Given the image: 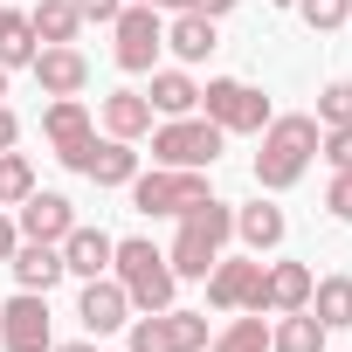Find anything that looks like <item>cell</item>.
<instances>
[{"label":"cell","instance_id":"7a4b0ae2","mask_svg":"<svg viewBox=\"0 0 352 352\" xmlns=\"http://www.w3.org/2000/svg\"><path fill=\"white\" fill-rule=\"evenodd\" d=\"M180 221V235H173V249H166V263H173V276L180 283H201L221 256H228V242H235V208L228 201H194L187 214H173Z\"/></svg>","mask_w":352,"mask_h":352},{"label":"cell","instance_id":"30bf717a","mask_svg":"<svg viewBox=\"0 0 352 352\" xmlns=\"http://www.w3.org/2000/svg\"><path fill=\"white\" fill-rule=\"evenodd\" d=\"M0 345L8 352H49L56 331H49V297L42 290H21L0 304Z\"/></svg>","mask_w":352,"mask_h":352},{"label":"cell","instance_id":"d6986e66","mask_svg":"<svg viewBox=\"0 0 352 352\" xmlns=\"http://www.w3.org/2000/svg\"><path fill=\"white\" fill-rule=\"evenodd\" d=\"M235 235L249 242V256H270V249H283L290 221H283V208H270V201H249V208H235Z\"/></svg>","mask_w":352,"mask_h":352},{"label":"cell","instance_id":"603a6c76","mask_svg":"<svg viewBox=\"0 0 352 352\" xmlns=\"http://www.w3.org/2000/svg\"><path fill=\"white\" fill-rule=\"evenodd\" d=\"M324 324L311 318V311H283L276 324H270V352H324Z\"/></svg>","mask_w":352,"mask_h":352},{"label":"cell","instance_id":"4dcf8cb0","mask_svg":"<svg viewBox=\"0 0 352 352\" xmlns=\"http://www.w3.org/2000/svg\"><path fill=\"white\" fill-rule=\"evenodd\" d=\"M318 152L331 159V173H352V124H331V131L318 138Z\"/></svg>","mask_w":352,"mask_h":352},{"label":"cell","instance_id":"e575fe53","mask_svg":"<svg viewBox=\"0 0 352 352\" xmlns=\"http://www.w3.org/2000/svg\"><path fill=\"white\" fill-rule=\"evenodd\" d=\"M14 138H21V118H14L8 104H0V152H14Z\"/></svg>","mask_w":352,"mask_h":352},{"label":"cell","instance_id":"cb8c5ba5","mask_svg":"<svg viewBox=\"0 0 352 352\" xmlns=\"http://www.w3.org/2000/svg\"><path fill=\"white\" fill-rule=\"evenodd\" d=\"M28 28H35V42L49 49V42H76V35H83V14L69 8V0H35V8H28Z\"/></svg>","mask_w":352,"mask_h":352},{"label":"cell","instance_id":"f1b7e54d","mask_svg":"<svg viewBox=\"0 0 352 352\" xmlns=\"http://www.w3.org/2000/svg\"><path fill=\"white\" fill-rule=\"evenodd\" d=\"M318 124H324V131H331V124H352V83H345V76L318 90Z\"/></svg>","mask_w":352,"mask_h":352},{"label":"cell","instance_id":"83f0119b","mask_svg":"<svg viewBox=\"0 0 352 352\" xmlns=\"http://www.w3.org/2000/svg\"><path fill=\"white\" fill-rule=\"evenodd\" d=\"M35 194V166L21 152H0V208H21Z\"/></svg>","mask_w":352,"mask_h":352},{"label":"cell","instance_id":"8d00e7d4","mask_svg":"<svg viewBox=\"0 0 352 352\" xmlns=\"http://www.w3.org/2000/svg\"><path fill=\"white\" fill-rule=\"evenodd\" d=\"M138 8H159V14H187L194 0H138Z\"/></svg>","mask_w":352,"mask_h":352},{"label":"cell","instance_id":"4fadbf2b","mask_svg":"<svg viewBox=\"0 0 352 352\" xmlns=\"http://www.w3.org/2000/svg\"><path fill=\"white\" fill-rule=\"evenodd\" d=\"M28 69H35L42 97H83V83H90V63H83L76 42H49V49H35Z\"/></svg>","mask_w":352,"mask_h":352},{"label":"cell","instance_id":"60d3db41","mask_svg":"<svg viewBox=\"0 0 352 352\" xmlns=\"http://www.w3.org/2000/svg\"><path fill=\"white\" fill-rule=\"evenodd\" d=\"M345 21H352V14H345Z\"/></svg>","mask_w":352,"mask_h":352},{"label":"cell","instance_id":"484cf974","mask_svg":"<svg viewBox=\"0 0 352 352\" xmlns=\"http://www.w3.org/2000/svg\"><path fill=\"white\" fill-rule=\"evenodd\" d=\"M208 352H270V318H263V311L228 318V324L208 338Z\"/></svg>","mask_w":352,"mask_h":352},{"label":"cell","instance_id":"9c48e42d","mask_svg":"<svg viewBox=\"0 0 352 352\" xmlns=\"http://www.w3.org/2000/svg\"><path fill=\"white\" fill-rule=\"evenodd\" d=\"M42 138L56 145V159H63L69 173H83V166H90V145H97V124H90L83 97H49V111H42Z\"/></svg>","mask_w":352,"mask_h":352},{"label":"cell","instance_id":"f546056e","mask_svg":"<svg viewBox=\"0 0 352 352\" xmlns=\"http://www.w3.org/2000/svg\"><path fill=\"white\" fill-rule=\"evenodd\" d=\"M297 14L318 28V35H331V28H345V14H352V0H297Z\"/></svg>","mask_w":352,"mask_h":352},{"label":"cell","instance_id":"836d02e7","mask_svg":"<svg viewBox=\"0 0 352 352\" xmlns=\"http://www.w3.org/2000/svg\"><path fill=\"white\" fill-rule=\"evenodd\" d=\"M14 249H21V228H14V214H0V263H8Z\"/></svg>","mask_w":352,"mask_h":352},{"label":"cell","instance_id":"4316f807","mask_svg":"<svg viewBox=\"0 0 352 352\" xmlns=\"http://www.w3.org/2000/svg\"><path fill=\"white\" fill-rule=\"evenodd\" d=\"M35 28H28V14L21 8H0V63H8V69H28L35 63Z\"/></svg>","mask_w":352,"mask_h":352},{"label":"cell","instance_id":"e0dca14e","mask_svg":"<svg viewBox=\"0 0 352 352\" xmlns=\"http://www.w3.org/2000/svg\"><path fill=\"white\" fill-rule=\"evenodd\" d=\"M8 270H14V283H21V290H42V297H49V290H56V283L69 276V270H63V249H56V242H21V249L8 256Z\"/></svg>","mask_w":352,"mask_h":352},{"label":"cell","instance_id":"2e32d148","mask_svg":"<svg viewBox=\"0 0 352 352\" xmlns=\"http://www.w3.org/2000/svg\"><path fill=\"white\" fill-rule=\"evenodd\" d=\"M256 276H263V263H249V256H221L201 283H208V304H214V311H249Z\"/></svg>","mask_w":352,"mask_h":352},{"label":"cell","instance_id":"1f68e13d","mask_svg":"<svg viewBox=\"0 0 352 352\" xmlns=\"http://www.w3.org/2000/svg\"><path fill=\"white\" fill-rule=\"evenodd\" d=\"M324 208H331V221H345V228H352V173H331V187H324Z\"/></svg>","mask_w":352,"mask_h":352},{"label":"cell","instance_id":"277c9868","mask_svg":"<svg viewBox=\"0 0 352 352\" xmlns=\"http://www.w3.org/2000/svg\"><path fill=\"white\" fill-rule=\"evenodd\" d=\"M221 145H228V131L214 124V118H159L152 124V159L159 166H187V173H208L214 159H221Z\"/></svg>","mask_w":352,"mask_h":352},{"label":"cell","instance_id":"5bb4252c","mask_svg":"<svg viewBox=\"0 0 352 352\" xmlns=\"http://www.w3.org/2000/svg\"><path fill=\"white\" fill-rule=\"evenodd\" d=\"M14 228H21V242H63L69 228H76V208L63 201V194H28L21 208H14Z\"/></svg>","mask_w":352,"mask_h":352},{"label":"cell","instance_id":"7402d4cb","mask_svg":"<svg viewBox=\"0 0 352 352\" xmlns=\"http://www.w3.org/2000/svg\"><path fill=\"white\" fill-rule=\"evenodd\" d=\"M166 49L180 56V63H208V56H214L221 42H214V21L187 8V14H173V21H166Z\"/></svg>","mask_w":352,"mask_h":352},{"label":"cell","instance_id":"ab89813d","mask_svg":"<svg viewBox=\"0 0 352 352\" xmlns=\"http://www.w3.org/2000/svg\"><path fill=\"white\" fill-rule=\"evenodd\" d=\"M276 8H297V0H276Z\"/></svg>","mask_w":352,"mask_h":352},{"label":"cell","instance_id":"6da1fadb","mask_svg":"<svg viewBox=\"0 0 352 352\" xmlns=\"http://www.w3.org/2000/svg\"><path fill=\"white\" fill-rule=\"evenodd\" d=\"M256 138H263V152H256V187H263V194H283V187L304 180V166L318 159L324 124H318L311 111H283V118H270Z\"/></svg>","mask_w":352,"mask_h":352},{"label":"cell","instance_id":"d590c367","mask_svg":"<svg viewBox=\"0 0 352 352\" xmlns=\"http://www.w3.org/2000/svg\"><path fill=\"white\" fill-rule=\"evenodd\" d=\"M194 14H208V21H221V14H235V0H194Z\"/></svg>","mask_w":352,"mask_h":352},{"label":"cell","instance_id":"5b68a950","mask_svg":"<svg viewBox=\"0 0 352 352\" xmlns=\"http://www.w3.org/2000/svg\"><path fill=\"white\" fill-rule=\"evenodd\" d=\"M131 352H208V311H180V304H166V311H145L124 324Z\"/></svg>","mask_w":352,"mask_h":352},{"label":"cell","instance_id":"ac0fdd59","mask_svg":"<svg viewBox=\"0 0 352 352\" xmlns=\"http://www.w3.org/2000/svg\"><path fill=\"white\" fill-rule=\"evenodd\" d=\"M83 180H97V187H131L138 180V152H131V138H97L90 145V166H83Z\"/></svg>","mask_w":352,"mask_h":352},{"label":"cell","instance_id":"8992f818","mask_svg":"<svg viewBox=\"0 0 352 352\" xmlns=\"http://www.w3.org/2000/svg\"><path fill=\"white\" fill-rule=\"evenodd\" d=\"M159 49H166V21L159 8H138V0H124V14L111 21V56L124 76H152L159 69Z\"/></svg>","mask_w":352,"mask_h":352},{"label":"cell","instance_id":"8fae6325","mask_svg":"<svg viewBox=\"0 0 352 352\" xmlns=\"http://www.w3.org/2000/svg\"><path fill=\"white\" fill-rule=\"evenodd\" d=\"M311 270L304 263H263V276H256V297H249V311H263V318H283V311H304L311 304Z\"/></svg>","mask_w":352,"mask_h":352},{"label":"cell","instance_id":"ffe728a7","mask_svg":"<svg viewBox=\"0 0 352 352\" xmlns=\"http://www.w3.org/2000/svg\"><path fill=\"white\" fill-rule=\"evenodd\" d=\"M152 118H194L201 111V83L187 69H152Z\"/></svg>","mask_w":352,"mask_h":352},{"label":"cell","instance_id":"3957f363","mask_svg":"<svg viewBox=\"0 0 352 352\" xmlns=\"http://www.w3.org/2000/svg\"><path fill=\"white\" fill-rule=\"evenodd\" d=\"M111 276L124 283L131 311H166V304H173V290H180V276H173L166 249H152L145 235H124V242H118V256H111Z\"/></svg>","mask_w":352,"mask_h":352},{"label":"cell","instance_id":"9a60e30c","mask_svg":"<svg viewBox=\"0 0 352 352\" xmlns=\"http://www.w3.org/2000/svg\"><path fill=\"white\" fill-rule=\"evenodd\" d=\"M56 249H63V270L90 283V276H111V256H118V235H104V228H83V221H76V228H69V235H63Z\"/></svg>","mask_w":352,"mask_h":352},{"label":"cell","instance_id":"7c38bea8","mask_svg":"<svg viewBox=\"0 0 352 352\" xmlns=\"http://www.w3.org/2000/svg\"><path fill=\"white\" fill-rule=\"evenodd\" d=\"M76 318H83V331H90V338L124 331V324H131V297H124V283H118V276H90V283H83V297H76Z\"/></svg>","mask_w":352,"mask_h":352},{"label":"cell","instance_id":"d4e9b609","mask_svg":"<svg viewBox=\"0 0 352 352\" xmlns=\"http://www.w3.org/2000/svg\"><path fill=\"white\" fill-rule=\"evenodd\" d=\"M324 331H338V324H352V276H324V283H311V304H304Z\"/></svg>","mask_w":352,"mask_h":352},{"label":"cell","instance_id":"44dd1931","mask_svg":"<svg viewBox=\"0 0 352 352\" xmlns=\"http://www.w3.org/2000/svg\"><path fill=\"white\" fill-rule=\"evenodd\" d=\"M104 131L138 145V138L152 131V97H145V90H111V97H104Z\"/></svg>","mask_w":352,"mask_h":352},{"label":"cell","instance_id":"74e56055","mask_svg":"<svg viewBox=\"0 0 352 352\" xmlns=\"http://www.w3.org/2000/svg\"><path fill=\"white\" fill-rule=\"evenodd\" d=\"M49 352H97V338H69V345H49Z\"/></svg>","mask_w":352,"mask_h":352},{"label":"cell","instance_id":"f35d334b","mask_svg":"<svg viewBox=\"0 0 352 352\" xmlns=\"http://www.w3.org/2000/svg\"><path fill=\"white\" fill-rule=\"evenodd\" d=\"M8 76H14V69H8V63H0V104H8Z\"/></svg>","mask_w":352,"mask_h":352},{"label":"cell","instance_id":"d6a6232c","mask_svg":"<svg viewBox=\"0 0 352 352\" xmlns=\"http://www.w3.org/2000/svg\"><path fill=\"white\" fill-rule=\"evenodd\" d=\"M69 8H76L83 21H118V14H124V0H69Z\"/></svg>","mask_w":352,"mask_h":352},{"label":"cell","instance_id":"ba28073f","mask_svg":"<svg viewBox=\"0 0 352 352\" xmlns=\"http://www.w3.org/2000/svg\"><path fill=\"white\" fill-rule=\"evenodd\" d=\"M201 118H214V124L235 138V131H263L276 111H270V97H263L256 83H242V76H214V83L201 90Z\"/></svg>","mask_w":352,"mask_h":352},{"label":"cell","instance_id":"52a82bcc","mask_svg":"<svg viewBox=\"0 0 352 352\" xmlns=\"http://www.w3.org/2000/svg\"><path fill=\"white\" fill-rule=\"evenodd\" d=\"M194 201H208V173H187V166H152L131 180V208L138 214H187Z\"/></svg>","mask_w":352,"mask_h":352}]
</instances>
